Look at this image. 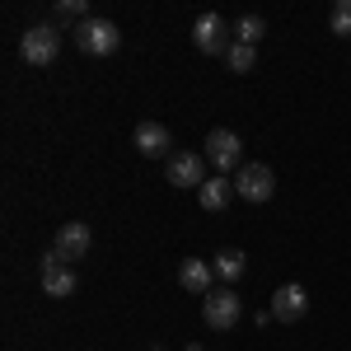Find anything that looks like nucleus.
I'll return each instance as SVG.
<instances>
[{"instance_id": "11", "label": "nucleus", "mask_w": 351, "mask_h": 351, "mask_svg": "<svg viewBox=\"0 0 351 351\" xmlns=\"http://www.w3.org/2000/svg\"><path fill=\"white\" fill-rule=\"evenodd\" d=\"M89 243H94V234H89V225H80V220H71V225H61L56 230V253L66 258V263H75V258H84L89 253Z\"/></svg>"}, {"instance_id": "9", "label": "nucleus", "mask_w": 351, "mask_h": 351, "mask_svg": "<svg viewBox=\"0 0 351 351\" xmlns=\"http://www.w3.org/2000/svg\"><path fill=\"white\" fill-rule=\"evenodd\" d=\"M304 309H309V291H304L300 281L281 286V291L271 295V319H281V324H295V319H304Z\"/></svg>"}, {"instance_id": "15", "label": "nucleus", "mask_w": 351, "mask_h": 351, "mask_svg": "<svg viewBox=\"0 0 351 351\" xmlns=\"http://www.w3.org/2000/svg\"><path fill=\"white\" fill-rule=\"evenodd\" d=\"M225 61H230V71H234V75H248V71L258 66V47H243V43H234V47L225 52Z\"/></svg>"}, {"instance_id": "10", "label": "nucleus", "mask_w": 351, "mask_h": 351, "mask_svg": "<svg viewBox=\"0 0 351 351\" xmlns=\"http://www.w3.org/2000/svg\"><path fill=\"white\" fill-rule=\"evenodd\" d=\"M132 141H136V150H141L145 160H160V155H169V150H173V136H169V127H164V122H141Z\"/></svg>"}, {"instance_id": "3", "label": "nucleus", "mask_w": 351, "mask_h": 351, "mask_svg": "<svg viewBox=\"0 0 351 351\" xmlns=\"http://www.w3.org/2000/svg\"><path fill=\"white\" fill-rule=\"evenodd\" d=\"M202 319H206V328H216V332H230L243 319V300L234 291H211V295L202 300Z\"/></svg>"}, {"instance_id": "6", "label": "nucleus", "mask_w": 351, "mask_h": 351, "mask_svg": "<svg viewBox=\"0 0 351 351\" xmlns=\"http://www.w3.org/2000/svg\"><path fill=\"white\" fill-rule=\"evenodd\" d=\"M234 192H239L243 202H271V192H276V173H271L267 164H243L239 178H234Z\"/></svg>"}, {"instance_id": "8", "label": "nucleus", "mask_w": 351, "mask_h": 351, "mask_svg": "<svg viewBox=\"0 0 351 351\" xmlns=\"http://www.w3.org/2000/svg\"><path fill=\"white\" fill-rule=\"evenodd\" d=\"M43 291H47V295H56V300L75 295V271L66 267V258H61L56 248L43 258Z\"/></svg>"}, {"instance_id": "2", "label": "nucleus", "mask_w": 351, "mask_h": 351, "mask_svg": "<svg viewBox=\"0 0 351 351\" xmlns=\"http://www.w3.org/2000/svg\"><path fill=\"white\" fill-rule=\"evenodd\" d=\"M56 52H61V28L56 24H33L24 33V43H19V56L28 66H52Z\"/></svg>"}, {"instance_id": "12", "label": "nucleus", "mask_w": 351, "mask_h": 351, "mask_svg": "<svg viewBox=\"0 0 351 351\" xmlns=\"http://www.w3.org/2000/svg\"><path fill=\"white\" fill-rule=\"evenodd\" d=\"M211 276H216V271H211V263H202V258H183V263H178V281H183V291H192V295H211Z\"/></svg>"}, {"instance_id": "1", "label": "nucleus", "mask_w": 351, "mask_h": 351, "mask_svg": "<svg viewBox=\"0 0 351 351\" xmlns=\"http://www.w3.org/2000/svg\"><path fill=\"white\" fill-rule=\"evenodd\" d=\"M71 38H75V47H80L84 56H112L117 43H122V33H117L112 19H84V24H75Z\"/></svg>"}, {"instance_id": "18", "label": "nucleus", "mask_w": 351, "mask_h": 351, "mask_svg": "<svg viewBox=\"0 0 351 351\" xmlns=\"http://www.w3.org/2000/svg\"><path fill=\"white\" fill-rule=\"evenodd\" d=\"M56 19L66 24V19H80L84 24V0H56Z\"/></svg>"}, {"instance_id": "5", "label": "nucleus", "mask_w": 351, "mask_h": 351, "mask_svg": "<svg viewBox=\"0 0 351 351\" xmlns=\"http://www.w3.org/2000/svg\"><path fill=\"white\" fill-rule=\"evenodd\" d=\"M206 160L216 164V173L220 169H243V141L230 127H216L206 136Z\"/></svg>"}, {"instance_id": "16", "label": "nucleus", "mask_w": 351, "mask_h": 351, "mask_svg": "<svg viewBox=\"0 0 351 351\" xmlns=\"http://www.w3.org/2000/svg\"><path fill=\"white\" fill-rule=\"evenodd\" d=\"M263 28H267V24H263L258 14H243L239 24H234V33H239V43H243V47H258V38H263Z\"/></svg>"}, {"instance_id": "7", "label": "nucleus", "mask_w": 351, "mask_h": 351, "mask_svg": "<svg viewBox=\"0 0 351 351\" xmlns=\"http://www.w3.org/2000/svg\"><path fill=\"white\" fill-rule=\"evenodd\" d=\"M169 183H173V188H202V183H206V155L178 150V155L169 160Z\"/></svg>"}, {"instance_id": "17", "label": "nucleus", "mask_w": 351, "mask_h": 351, "mask_svg": "<svg viewBox=\"0 0 351 351\" xmlns=\"http://www.w3.org/2000/svg\"><path fill=\"white\" fill-rule=\"evenodd\" d=\"M328 28H332V38H351V0H337V5H332Z\"/></svg>"}, {"instance_id": "4", "label": "nucleus", "mask_w": 351, "mask_h": 351, "mask_svg": "<svg viewBox=\"0 0 351 351\" xmlns=\"http://www.w3.org/2000/svg\"><path fill=\"white\" fill-rule=\"evenodd\" d=\"M192 43H197V52H206V56H225L234 43H230V24L220 19V14H202L197 24H192Z\"/></svg>"}, {"instance_id": "13", "label": "nucleus", "mask_w": 351, "mask_h": 351, "mask_svg": "<svg viewBox=\"0 0 351 351\" xmlns=\"http://www.w3.org/2000/svg\"><path fill=\"white\" fill-rule=\"evenodd\" d=\"M230 197H239V192H234V183H230V178H206V183H202V188H197V202H202V206H206V211H225V206H230Z\"/></svg>"}, {"instance_id": "14", "label": "nucleus", "mask_w": 351, "mask_h": 351, "mask_svg": "<svg viewBox=\"0 0 351 351\" xmlns=\"http://www.w3.org/2000/svg\"><path fill=\"white\" fill-rule=\"evenodd\" d=\"M211 271H216V276H225V281H239L243 271H248V258H243L239 248H220L216 263H211Z\"/></svg>"}, {"instance_id": "19", "label": "nucleus", "mask_w": 351, "mask_h": 351, "mask_svg": "<svg viewBox=\"0 0 351 351\" xmlns=\"http://www.w3.org/2000/svg\"><path fill=\"white\" fill-rule=\"evenodd\" d=\"M188 351H202V347H188Z\"/></svg>"}]
</instances>
